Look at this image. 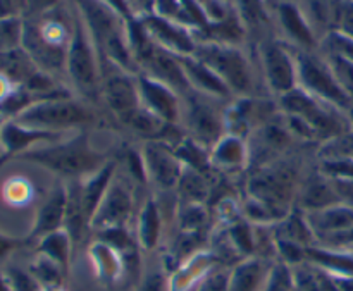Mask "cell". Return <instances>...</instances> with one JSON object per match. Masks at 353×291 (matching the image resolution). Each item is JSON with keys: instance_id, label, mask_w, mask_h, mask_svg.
<instances>
[{"instance_id": "94428289", "label": "cell", "mask_w": 353, "mask_h": 291, "mask_svg": "<svg viewBox=\"0 0 353 291\" xmlns=\"http://www.w3.org/2000/svg\"><path fill=\"white\" fill-rule=\"evenodd\" d=\"M221 2H224V3H226V2H231V0H221Z\"/></svg>"}, {"instance_id": "bcb514c9", "label": "cell", "mask_w": 353, "mask_h": 291, "mask_svg": "<svg viewBox=\"0 0 353 291\" xmlns=\"http://www.w3.org/2000/svg\"><path fill=\"white\" fill-rule=\"evenodd\" d=\"M124 165H126V172L134 183L138 185H147V171H145L143 157H141V152L137 148H128L123 155Z\"/></svg>"}, {"instance_id": "681fc988", "label": "cell", "mask_w": 353, "mask_h": 291, "mask_svg": "<svg viewBox=\"0 0 353 291\" xmlns=\"http://www.w3.org/2000/svg\"><path fill=\"white\" fill-rule=\"evenodd\" d=\"M228 276H230V271L216 268L192 291H228Z\"/></svg>"}, {"instance_id": "db71d44e", "label": "cell", "mask_w": 353, "mask_h": 291, "mask_svg": "<svg viewBox=\"0 0 353 291\" xmlns=\"http://www.w3.org/2000/svg\"><path fill=\"white\" fill-rule=\"evenodd\" d=\"M26 243H28L26 238L10 237V234L2 233V231H0V262L6 261L10 254H14L17 248H21Z\"/></svg>"}, {"instance_id": "e575fe53", "label": "cell", "mask_w": 353, "mask_h": 291, "mask_svg": "<svg viewBox=\"0 0 353 291\" xmlns=\"http://www.w3.org/2000/svg\"><path fill=\"white\" fill-rule=\"evenodd\" d=\"M210 188H212L210 176L185 168L181 179L176 186V192H178L179 202H195L207 205L210 199Z\"/></svg>"}, {"instance_id": "9a60e30c", "label": "cell", "mask_w": 353, "mask_h": 291, "mask_svg": "<svg viewBox=\"0 0 353 291\" xmlns=\"http://www.w3.org/2000/svg\"><path fill=\"white\" fill-rule=\"evenodd\" d=\"M65 138V133L37 130L24 126L16 119H6L0 130V168L10 159H17L38 145L54 143Z\"/></svg>"}, {"instance_id": "7402d4cb", "label": "cell", "mask_w": 353, "mask_h": 291, "mask_svg": "<svg viewBox=\"0 0 353 291\" xmlns=\"http://www.w3.org/2000/svg\"><path fill=\"white\" fill-rule=\"evenodd\" d=\"M219 259L210 250H200L168 276L169 291H192L207 274L219 268Z\"/></svg>"}, {"instance_id": "83f0119b", "label": "cell", "mask_w": 353, "mask_h": 291, "mask_svg": "<svg viewBox=\"0 0 353 291\" xmlns=\"http://www.w3.org/2000/svg\"><path fill=\"white\" fill-rule=\"evenodd\" d=\"M307 264L333 278H353V250L326 245L307 247Z\"/></svg>"}, {"instance_id": "d4e9b609", "label": "cell", "mask_w": 353, "mask_h": 291, "mask_svg": "<svg viewBox=\"0 0 353 291\" xmlns=\"http://www.w3.org/2000/svg\"><path fill=\"white\" fill-rule=\"evenodd\" d=\"M274 262L265 257H248L230 269L228 291H262Z\"/></svg>"}, {"instance_id": "6da1fadb", "label": "cell", "mask_w": 353, "mask_h": 291, "mask_svg": "<svg viewBox=\"0 0 353 291\" xmlns=\"http://www.w3.org/2000/svg\"><path fill=\"white\" fill-rule=\"evenodd\" d=\"M17 159L40 165L68 181L88 178L102 165H105L107 161H110L105 152H100L99 148L93 147L86 130L76 131L72 137L62 138L54 143L38 145Z\"/></svg>"}, {"instance_id": "7a4b0ae2", "label": "cell", "mask_w": 353, "mask_h": 291, "mask_svg": "<svg viewBox=\"0 0 353 291\" xmlns=\"http://www.w3.org/2000/svg\"><path fill=\"white\" fill-rule=\"evenodd\" d=\"M78 6L83 23L103 61H110L126 71H133L137 61L128 43V21L102 0H78Z\"/></svg>"}, {"instance_id": "f907efd6", "label": "cell", "mask_w": 353, "mask_h": 291, "mask_svg": "<svg viewBox=\"0 0 353 291\" xmlns=\"http://www.w3.org/2000/svg\"><path fill=\"white\" fill-rule=\"evenodd\" d=\"M134 291H169L168 276L164 272H152L141 278V281L134 286Z\"/></svg>"}, {"instance_id": "7dc6e473", "label": "cell", "mask_w": 353, "mask_h": 291, "mask_svg": "<svg viewBox=\"0 0 353 291\" xmlns=\"http://www.w3.org/2000/svg\"><path fill=\"white\" fill-rule=\"evenodd\" d=\"M327 47H330L331 55H334V57L353 62V38L348 37V34L341 33L338 30L331 31L330 37H327Z\"/></svg>"}, {"instance_id": "11a10c76", "label": "cell", "mask_w": 353, "mask_h": 291, "mask_svg": "<svg viewBox=\"0 0 353 291\" xmlns=\"http://www.w3.org/2000/svg\"><path fill=\"white\" fill-rule=\"evenodd\" d=\"M102 2L105 3V6H109L112 10H116V12L119 14L121 17H124L126 21L137 17V16H134L133 9H131V6H130V2H128V0H102Z\"/></svg>"}, {"instance_id": "484cf974", "label": "cell", "mask_w": 353, "mask_h": 291, "mask_svg": "<svg viewBox=\"0 0 353 291\" xmlns=\"http://www.w3.org/2000/svg\"><path fill=\"white\" fill-rule=\"evenodd\" d=\"M178 59L181 62L183 71L188 78L192 90L203 93V95L214 97V99H228V97L233 95L226 83L209 66L199 61L195 55H178Z\"/></svg>"}, {"instance_id": "7bdbcfd3", "label": "cell", "mask_w": 353, "mask_h": 291, "mask_svg": "<svg viewBox=\"0 0 353 291\" xmlns=\"http://www.w3.org/2000/svg\"><path fill=\"white\" fill-rule=\"evenodd\" d=\"M292 291H321L319 271L310 264H300L292 268Z\"/></svg>"}, {"instance_id": "60d3db41", "label": "cell", "mask_w": 353, "mask_h": 291, "mask_svg": "<svg viewBox=\"0 0 353 291\" xmlns=\"http://www.w3.org/2000/svg\"><path fill=\"white\" fill-rule=\"evenodd\" d=\"M24 21L19 17L0 19V54L17 50L23 47Z\"/></svg>"}, {"instance_id": "ee69618b", "label": "cell", "mask_w": 353, "mask_h": 291, "mask_svg": "<svg viewBox=\"0 0 353 291\" xmlns=\"http://www.w3.org/2000/svg\"><path fill=\"white\" fill-rule=\"evenodd\" d=\"M3 272H6L10 286H12V291H47L28 269L9 265Z\"/></svg>"}, {"instance_id": "ba28073f", "label": "cell", "mask_w": 353, "mask_h": 291, "mask_svg": "<svg viewBox=\"0 0 353 291\" xmlns=\"http://www.w3.org/2000/svg\"><path fill=\"white\" fill-rule=\"evenodd\" d=\"M193 55L205 66H209L226 83L231 93H238L243 97L250 95L254 90L252 68L243 52L238 50L236 47L216 43V41H205V43H196Z\"/></svg>"}, {"instance_id": "4dcf8cb0", "label": "cell", "mask_w": 353, "mask_h": 291, "mask_svg": "<svg viewBox=\"0 0 353 291\" xmlns=\"http://www.w3.org/2000/svg\"><path fill=\"white\" fill-rule=\"evenodd\" d=\"M117 169H119V162L116 159H110L99 171L90 174L88 178L81 179V200L83 205H85L86 216L90 217V223H92L102 199L105 197L107 188L112 183Z\"/></svg>"}, {"instance_id": "8fae6325", "label": "cell", "mask_w": 353, "mask_h": 291, "mask_svg": "<svg viewBox=\"0 0 353 291\" xmlns=\"http://www.w3.org/2000/svg\"><path fill=\"white\" fill-rule=\"evenodd\" d=\"M145 171L150 185L162 192L176 190L181 179L185 165L176 154L174 147L162 140H147L140 148Z\"/></svg>"}, {"instance_id": "ffe728a7", "label": "cell", "mask_w": 353, "mask_h": 291, "mask_svg": "<svg viewBox=\"0 0 353 291\" xmlns=\"http://www.w3.org/2000/svg\"><path fill=\"white\" fill-rule=\"evenodd\" d=\"M210 164L219 174H236L250 164V145L238 134L226 133L210 147Z\"/></svg>"}, {"instance_id": "f35d334b", "label": "cell", "mask_w": 353, "mask_h": 291, "mask_svg": "<svg viewBox=\"0 0 353 291\" xmlns=\"http://www.w3.org/2000/svg\"><path fill=\"white\" fill-rule=\"evenodd\" d=\"M234 3L245 30L261 31L269 24V14L264 0H234Z\"/></svg>"}, {"instance_id": "d590c367", "label": "cell", "mask_w": 353, "mask_h": 291, "mask_svg": "<svg viewBox=\"0 0 353 291\" xmlns=\"http://www.w3.org/2000/svg\"><path fill=\"white\" fill-rule=\"evenodd\" d=\"M174 150L178 154V157L181 159L185 168L193 169L196 172H202L205 176H212V172H216L212 164H210V148L195 141L188 134H185L181 138V141L178 145H174Z\"/></svg>"}, {"instance_id": "f1b7e54d", "label": "cell", "mask_w": 353, "mask_h": 291, "mask_svg": "<svg viewBox=\"0 0 353 291\" xmlns=\"http://www.w3.org/2000/svg\"><path fill=\"white\" fill-rule=\"evenodd\" d=\"M162 230H164V217L162 209L154 197H148L140 207L137 216V234L138 245L143 252H154L161 245Z\"/></svg>"}, {"instance_id": "91938a15", "label": "cell", "mask_w": 353, "mask_h": 291, "mask_svg": "<svg viewBox=\"0 0 353 291\" xmlns=\"http://www.w3.org/2000/svg\"><path fill=\"white\" fill-rule=\"evenodd\" d=\"M3 121H6V119H3V117L0 116V130H2V124H3Z\"/></svg>"}, {"instance_id": "44dd1931", "label": "cell", "mask_w": 353, "mask_h": 291, "mask_svg": "<svg viewBox=\"0 0 353 291\" xmlns=\"http://www.w3.org/2000/svg\"><path fill=\"white\" fill-rule=\"evenodd\" d=\"M140 66H143V68L147 69L148 76L165 83V85L171 86L172 90H176L181 97L192 90L188 78H186L185 71H183V66L181 62H179L178 55L171 54V52H168L165 48L159 47L157 43L152 48L150 54L140 62Z\"/></svg>"}, {"instance_id": "816d5d0a", "label": "cell", "mask_w": 353, "mask_h": 291, "mask_svg": "<svg viewBox=\"0 0 353 291\" xmlns=\"http://www.w3.org/2000/svg\"><path fill=\"white\" fill-rule=\"evenodd\" d=\"M338 31L353 38V2H343L338 9Z\"/></svg>"}, {"instance_id": "ab89813d", "label": "cell", "mask_w": 353, "mask_h": 291, "mask_svg": "<svg viewBox=\"0 0 353 291\" xmlns=\"http://www.w3.org/2000/svg\"><path fill=\"white\" fill-rule=\"evenodd\" d=\"M34 188L31 181L23 176L9 178L2 186V199L12 207H24L33 200Z\"/></svg>"}, {"instance_id": "4fadbf2b", "label": "cell", "mask_w": 353, "mask_h": 291, "mask_svg": "<svg viewBox=\"0 0 353 291\" xmlns=\"http://www.w3.org/2000/svg\"><path fill=\"white\" fill-rule=\"evenodd\" d=\"M134 212V193L126 179L116 172L92 219V233L114 226H128Z\"/></svg>"}, {"instance_id": "3957f363", "label": "cell", "mask_w": 353, "mask_h": 291, "mask_svg": "<svg viewBox=\"0 0 353 291\" xmlns=\"http://www.w3.org/2000/svg\"><path fill=\"white\" fill-rule=\"evenodd\" d=\"M52 12V10H50ZM50 12L38 17H30L24 23L23 48L38 69L45 72H57L65 68L71 34L59 17H50Z\"/></svg>"}, {"instance_id": "7c38bea8", "label": "cell", "mask_w": 353, "mask_h": 291, "mask_svg": "<svg viewBox=\"0 0 353 291\" xmlns=\"http://www.w3.org/2000/svg\"><path fill=\"white\" fill-rule=\"evenodd\" d=\"M107 62L110 64V71L109 69L102 71V99L112 116L121 123L141 107L138 81L131 78L130 71L110 61Z\"/></svg>"}, {"instance_id": "52a82bcc", "label": "cell", "mask_w": 353, "mask_h": 291, "mask_svg": "<svg viewBox=\"0 0 353 291\" xmlns=\"http://www.w3.org/2000/svg\"><path fill=\"white\" fill-rule=\"evenodd\" d=\"M278 103L283 114L302 119L314 131L317 140H331L350 130L347 119L341 114L343 110L316 99L302 88L279 97Z\"/></svg>"}, {"instance_id": "cb8c5ba5", "label": "cell", "mask_w": 353, "mask_h": 291, "mask_svg": "<svg viewBox=\"0 0 353 291\" xmlns=\"http://www.w3.org/2000/svg\"><path fill=\"white\" fill-rule=\"evenodd\" d=\"M307 219L316 233L317 243H323L353 228V205L345 202L334 203L326 209L307 212Z\"/></svg>"}, {"instance_id": "6f0895ef", "label": "cell", "mask_w": 353, "mask_h": 291, "mask_svg": "<svg viewBox=\"0 0 353 291\" xmlns=\"http://www.w3.org/2000/svg\"><path fill=\"white\" fill-rule=\"evenodd\" d=\"M128 2H130L134 16L137 12H143L147 16V14H152V9H154V0H128Z\"/></svg>"}, {"instance_id": "8d00e7d4", "label": "cell", "mask_w": 353, "mask_h": 291, "mask_svg": "<svg viewBox=\"0 0 353 291\" xmlns=\"http://www.w3.org/2000/svg\"><path fill=\"white\" fill-rule=\"evenodd\" d=\"M28 271L37 278V281L40 283L45 290L65 288V281H68L69 272H65L61 265L55 264L50 259L43 257V255L37 254V257L33 259V262L30 264Z\"/></svg>"}, {"instance_id": "f546056e", "label": "cell", "mask_w": 353, "mask_h": 291, "mask_svg": "<svg viewBox=\"0 0 353 291\" xmlns=\"http://www.w3.org/2000/svg\"><path fill=\"white\" fill-rule=\"evenodd\" d=\"M68 190V205H65L64 230L71 237L74 248L92 233V223L86 216L85 205L81 200V179H71L65 183Z\"/></svg>"}, {"instance_id": "c3c4849f", "label": "cell", "mask_w": 353, "mask_h": 291, "mask_svg": "<svg viewBox=\"0 0 353 291\" xmlns=\"http://www.w3.org/2000/svg\"><path fill=\"white\" fill-rule=\"evenodd\" d=\"M330 66L333 68L334 74H336L338 81L341 83L345 92H347L348 95H350V99L353 100V62L331 55Z\"/></svg>"}, {"instance_id": "d6986e66", "label": "cell", "mask_w": 353, "mask_h": 291, "mask_svg": "<svg viewBox=\"0 0 353 291\" xmlns=\"http://www.w3.org/2000/svg\"><path fill=\"white\" fill-rule=\"evenodd\" d=\"M65 205H68L65 183L57 181L47 195V199L38 207L37 214H34L33 226H31L30 233L26 237L28 243L38 241L40 238L47 237V234L54 233V231L64 230Z\"/></svg>"}, {"instance_id": "ac0fdd59", "label": "cell", "mask_w": 353, "mask_h": 291, "mask_svg": "<svg viewBox=\"0 0 353 291\" xmlns=\"http://www.w3.org/2000/svg\"><path fill=\"white\" fill-rule=\"evenodd\" d=\"M141 23L147 28L148 34L159 47L165 48L174 55H193L196 48V41L193 38L192 30L174 21L164 19L157 14H147L140 17Z\"/></svg>"}, {"instance_id": "f6af8a7d", "label": "cell", "mask_w": 353, "mask_h": 291, "mask_svg": "<svg viewBox=\"0 0 353 291\" xmlns=\"http://www.w3.org/2000/svg\"><path fill=\"white\" fill-rule=\"evenodd\" d=\"M293 285V272L292 268L283 262L276 261L272 264L271 272H269L268 283H265L262 291H292Z\"/></svg>"}, {"instance_id": "9c48e42d", "label": "cell", "mask_w": 353, "mask_h": 291, "mask_svg": "<svg viewBox=\"0 0 353 291\" xmlns=\"http://www.w3.org/2000/svg\"><path fill=\"white\" fill-rule=\"evenodd\" d=\"M214 97L190 90L183 95L181 107V128L190 138L199 143L212 147L221 137L226 134L224 110L217 109L212 102Z\"/></svg>"}, {"instance_id": "836d02e7", "label": "cell", "mask_w": 353, "mask_h": 291, "mask_svg": "<svg viewBox=\"0 0 353 291\" xmlns=\"http://www.w3.org/2000/svg\"><path fill=\"white\" fill-rule=\"evenodd\" d=\"M72 252H74V243H72L71 237L65 230L54 231V233L47 234L37 241V254L54 261L65 272H69V269H71Z\"/></svg>"}, {"instance_id": "5bb4252c", "label": "cell", "mask_w": 353, "mask_h": 291, "mask_svg": "<svg viewBox=\"0 0 353 291\" xmlns=\"http://www.w3.org/2000/svg\"><path fill=\"white\" fill-rule=\"evenodd\" d=\"M137 81L140 106L162 123L181 126V95L171 86L148 74H140Z\"/></svg>"}, {"instance_id": "30bf717a", "label": "cell", "mask_w": 353, "mask_h": 291, "mask_svg": "<svg viewBox=\"0 0 353 291\" xmlns=\"http://www.w3.org/2000/svg\"><path fill=\"white\" fill-rule=\"evenodd\" d=\"M296 71H299V85L316 99L330 103L340 110H348L353 106L341 83L338 81L333 68L327 62L321 61L309 52H300L296 55Z\"/></svg>"}, {"instance_id": "8992f818", "label": "cell", "mask_w": 353, "mask_h": 291, "mask_svg": "<svg viewBox=\"0 0 353 291\" xmlns=\"http://www.w3.org/2000/svg\"><path fill=\"white\" fill-rule=\"evenodd\" d=\"M65 71L78 92L86 100L95 102L102 97V69H100L99 59H97V47L81 16L76 17L74 24H72Z\"/></svg>"}, {"instance_id": "277c9868", "label": "cell", "mask_w": 353, "mask_h": 291, "mask_svg": "<svg viewBox=\"0 0 353 291\" xmlns=\"http://www.w3.org/2000/svg\"><path fill=\"white\" fill-rule=\"evenodd\" d=\"M300 172L293 161L269 162L259 165L257 171L248 178L247 195L255 197L271 207L281 219L295 207L300 188Z\"/></svg>"}, {"instance_id": "d6a6232c", "label": "cell", "mask_w": 353, "mask_h": 291, "mask_svg": "<svg viewBox=\"0 0 353 291\" xmlns=\"http://www.w3.org/2000/svg\"><path fill=\"white\" fill-rule=\"evenodd\" d=\"M279 14V23H281L283 30L286 31L290 38L293 41L300 45L303 48H312L316 40H314V33L310 30L309 23L305 21V17L302 16L299 7L292 2H283L278 7Z\"/></svg>"}, {"instance_id": "b9f144b4", "label": "cell", "mask_w": 353, "mask_h": 291, "mask_svg": "<svg viewBox=\"0 0 353 291\" xmlns=\"http://www.w3.org/2000/svg\"><path fill=\"white\" fill-rule=\"evenodd\" d=\"M274 257L278 259V262H283L290 268L307 264V247L274 237Z\"/></svg>"}, {"instance_id": "e0dca14e", "label": "cell", "mask_w": 353, "mask_h": 291, "mask_svg": "<svg viewBox=\"0 0 353 291\" xmlns=\"http://www.w3.org/2000/svg\"><path fill=\"white\" fill-rule=\"evenodd\" d=\"M274 107L272 103L264 100H254L250 97H243L238 102L231 103L224 110V123H226V133L238 134V137L250 138L254 131L264 124L274 121Z\"/></svg>"}, {"instance_id": "f5cc1de1", "label": "cell", "mask_w": 353, "mask_h": 291, "mask_svg": "<svg viewBox=\"0 0 353 291\" xmlns=\"http://www.w3.org/2000/svg\"><path fill=\"white\" fill-rule=\"evenodd\" d=\"M59 0H26L24 3V14L28 17H38L50 12L57 7Z\"/></svg>"}, {"instance_id": "9f6ffc18", "label": "cell", "mask_w": 353, "mask_h": 291, "mask_svg": "<svg viewBox=\"0 0 353 291\" xmlns=\"http://www.w3.org/2000/svg\"><path fill=\"white\" fill-rule=\"evenodd\" d=\"M16 86L17 85H14V83L10 81L6 74H2V72H0V103H3L7 99H9L10 93L16 90Z\"/></svg>"}, {"instance_id": "680465c9", "label": "cell", "mask_w": 353, "mask_h": 291, "mask_svg": "<svg viewBox=\"0 0 353 291\" xmlns=\"http://www.w3.org/2000/svg\"><path fill=\"white\" fill-rule=\"evenodd\" d=\"M0 291H12V286H10L6 272H2V271H0Z\"/></svg>"}, {"instance_id": "603a6c76", "label": "cell", "mask_w": 353, "mask_h": 291, "mask_svg": "<svg viewBox=\"0 0 353 291\" xmlns=\"http://www.w3.org/2000/svg\"><path fill=\"white\" fill-rule=\"evenodd\" d=\"M88 261L92 264L93 276L97 281L105 288H112L117 283L124 281V264L123 257L100 240H93L88 245Z\"/></svg>"}, {"instance_id": "4316f807", "label": "cell", "mask_w": 353, "mask_h": 291, "mask_svg": "<svg viewBox=\"0 0 353 291\" xmlns=\"http://www.w3.org/2000/svg\"><path fill=\"white\" fill-rule=\"evenodd\" d=\"M340 202H343V199L334 190L331 179L326 178L323 172H317V174L310 176L305 181L300 183L295 205L305 212H314V210L326 209V207Z\"/></svg>"}, {"instance_id": "74e56055", "label": "cell", "mask_w": 353, "mask_h": 291, "mask_svg": "<svg viewBox=\"0 0 353 291\" xmlns=\"http://www.w3.org/2000/svg\"><path fill=\"white\" fill-rule=\"evenodd\" d=\"M176 219H178L179 233H205L210 219L209 209L205 203L179 202Z\"/></svg>"}, {"instance_id": "5b68a950", "label": "cell", "mask_w": 353, "mask_h": 291, "mask_svg": "<svg viewBox=\"0 0 353 291\" xmlns=\"http://www.w3.org/2000/svg\"><path fill=\"white\" fill-rule=\"evenodd\" d=\"M16 121L37 130L65 133V131H81L97 126L99 116L88 103L68 97V99L41 100L33 103L23 110Z\"/></svg>"}, {"instance_id": "2e32d148", "label": "cell", "mask_w": 353, "mask_h": 291, "mask_svg": "<svg viewBox=\"0 0 353 291\" xmlns=\"http://www.w3.org/2000/svg\"><path fill=\"white\" fill-rule=\"evenodd\" d=\"M262 66L269 88L278 97L299 88L296 59L279 41H265L262 45Z\"/></svg>"}, {"instance_id": "1f68e13d", "label": "cell", "mask_w": 353, "mask_h": 291, "mask_svg": "<svg viewBox=\"0 0 353 291\" xmlns=\"http://www.w3.org/2000/svg\"><path fill=\"white\" fill-rule=\"evenodd\" d=\"M272 233L278 238H285V240L295 241V243L303 245V247H312L317 245V237L314 233L312 226H310L309 219H307V212L300 207H293L288 212L285 219L279 221L278 224L272 226Z\"/></svg>"}]
</instances>
